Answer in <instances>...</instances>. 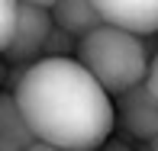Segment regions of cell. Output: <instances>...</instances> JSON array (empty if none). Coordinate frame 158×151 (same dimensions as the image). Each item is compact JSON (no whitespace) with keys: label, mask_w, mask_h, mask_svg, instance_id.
Returning <instances> with one entry per match:
<instances>
[{"label":"cell","mask_w":158,"mask_h":151,"mask_svg":"<svg viewBox=\"0 0 158 151\" xmlns=\"http://www.w3.org/2000/svg\"><path fill=\"white\" fill-rule=\"evenodd\" d=\"M39 141L64 151H97L116 125L113 97L77 58H42L13 87Z\"/></svg>","instance_id":"1"},{"label":"cell","mask_w":158,"mask_h":151,"mask_svg":"<svg viewBox=\"0 0 158 151\" xmlns=\"http://www.w3.org/2000/svg\"><path fill=\"white\" fill-rule=\"evenodd\" d=\"M77 61L84 71H90V77L110 97H119V93L145 84L148 68H152L142 39L119 32L113 26H100L97 32H90L77 45Z\"/></svg>","instance_id":"2"},{"label":"cell","mask_w":158,"mask_h":151,"mask_svg":"<svg viewBox=\"0 0 158 151\" xmlns=\"http://www.w3.org/2000/svg\"><path fill=\"white\" fill-rule=\"evenodd\" d=\"M52 29H55L52 3H29V0H23L19 13H16V32H13V42H10L3 58L13 68L42 61V52H45V42L52 35Z\"/></svg>","instance_id":"3"},{"label":"cell","mask_w":158,"mask_h":151,"mask_svg":"<svg viewBox=\"0 0 158 151\" xmlns=\"http://www.w3.org/2000/svg\"><path fill=\"white\" fill-rule=\"evenodd\" d=\"M113 113H116V129L129 138L152 141L158 135V100L152 97L148 84H139V87L119 93L113 103Z\"/></svg>","instance_id":"4"},{"label":"cell","mask_w":158,"mask_h":151,"mask_svg":"<svg viewBox=\"0 0 158 151\" xmlns=\"http://www.w3.org/2000/svg\"><path fill=\"white\" fill-rule=\"evenodd\" d=\"M97 13L103 26H113L135 39L158 35V0H100Z\"/></svg>","instance_id":"5"},{"label":"cell","mask_w":158,"mask_h":151,"mask_svg":"<svg viewBox=\"0 0 158 151\" xmlns=\"http://www.w3.org/2000/svg\"><path fill=\"white\" fill-rule=\"evenodd\" d=\"M39 135L26 122L13 93H0V151H29Z\"/></svg>","instance_id":"6"},{"label":"cell","mask_w":158,"mask_h":151,"mask_svg":"<svg viewBox=\"0 0 158 151\" xmlns=\"http://www.w3.org/2000/svg\"><path fill=\"white\" fill-rule=\"evenodd\" d=\"M52 19L61 32L74 35L77 42H84L90 32H97L103 26L97 13V3H87V0H61V3H52Z\"/></svg>","instance_id":"7"},{"label":"cell","mask_w":158,"mask_h":151,"mask_svg":"<svg viewBox=\"0 0 158 151\" xmlns=\"http://www.w3.org/2000/svg\"><path fill=\"white\" fill-rule=\"evenodd\" d=\"M77 45H81V42H77L74 35L61 32L58 26H55L52 35H48V42H45V52H42V58H77Z\"/></svg>","instance_id":"8"},{"label":"cell","mask_w":158,"mask_h":151,"mask_svg":"<svg viewBox=\"0 0 158 151\" xmlns=\"http://www.w3.org/2000/svg\"><path fill=\"white\" fill-rule=\"evenodd\" d=\"M16 13H19V3L13 0H0V55H6L13 42V32H16Z\"/></svg>","instance_id":"9"},{"label":"cell","mask_w":158,"mask_h":151,"mask_svg":"<svg viewBox=\"0 0 158 151\" xmlns=\"http://www.w3.org/2000/svg\"><path fill=\"white\" fill-rule=\"evenodd\" d=\"M97 151H135V148L129 145V141H123V138H106Z\"/></svg>","instance_id":"10"},{"label":"cell","mask_w":158,"mask_h":151,"mask_svg":"<svg viewBox=\"0 0 158 151\" xmlns=\"http://www.w3.org/2000/svg\"><path fill=\"white\" fill-rule=\"evenodd\" d=\"M145 84H148V90H152V97L158 100V58L152 61V68H148V81Z\"/></svg>","instance_id":"11"},{"label":"cell","mask_w":158,"mask_h":151,"mask_svg":"<svg viewBox=\"0 0 158 151\" xmlns=\"http://www.w3.org/2000/svg\"><path fill=\"white\" fill-rule=\"evenodd\" d=\"M29 151H64V148H55V145H48V141H35Z\"/></svg>","instance_id":"12"},{"label":"cell","mask_w":158,"mask_h":151,"mask_svg":"<svg viewBox=\"0 0 158 151\" xmlns=\"http://www.w3.org/2000/svg\"><path fill=\"white\" fill-rule=\"evenodd\" d=\"M148 151H158V135H155L152 141H148Z\"/></svg>","instance_id":"13"}]
</instances>
